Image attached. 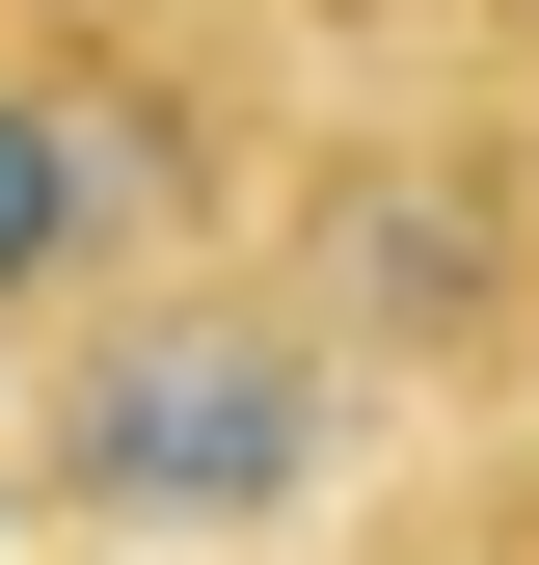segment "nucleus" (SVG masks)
<instances>
[{
	"mask_svg": "<svg viewBox=\"0 0 539 565\" xmlns=\"http://www.w3.org/2000/svg\"><path fill=\"white\" fill-rule=\"evenodd\" d=\"M378 431H404V404L351 377V323L216 216V243H162V269H108V297L28 323L0 512H28V539H297V512L378 484Z\"/></svg>",
	"mask_w": 539,
	"mask_h": 565,
	"instance_id": "f257e3e1",
	"label": "nucleus"
},
{
	"mask_svg": "<svg viewBox=\"0 0 539 565\" xmlns=\"http://www.w3.org/2000/svg\"><path fill=\"white\" fill-rule=\"evenodd\" d=\"M270 269L351 323L378 404H539V82L432 54V82L324 108L270 162Z\"/></svg>",
	"mask_w": 539,
	"mask_h": 565,
	"instance_id": "f03ea898",
	"label": "nucleus"
},
{
	"mask_svg": "<svg viewBox=\"0 0 539 565\" xmlns=\"http://www.w3.org/2000/svg\"><path fill=\"white\" fill-rule=\"evenodd\" d=\"M270 189V108L189 54V0H0V350L108 269L216 243Z\"/></svg>",
	"mask_w": 539,
	"mask_h": 565,
	"instance_id": "7ed1b4c3",
	"label": "nucleus"
},
{
	"mask_svg": "<svg viewBox=\"0 0 539 565\" xmlns=\"http://www.w3.org/2000/svg\"><path fill=\"white\" fill-rule=\"evenodd\" d=\"M432 54H486V82H539V0H432Z\"/></svg>",
	"mask_w": 539,
	"mask_h": 565,
	"instance_id": "20e7f679",
	"label": "nucleus"
},
{
	"mask_svg": "<svg viewBox=\"0 0 539 565\" xmlns=\"http://www.w3.org/2000/svg\"><path fill=\"white\" fill-rule=\"evenodd\" d=\"M108 565H270V539H108Z\"/></svg>",
	"mask_w": 539,
	"mask_h": 565,
	"instance_id": "39448f33",
	"label": "nucleus"
}]
</instances>
